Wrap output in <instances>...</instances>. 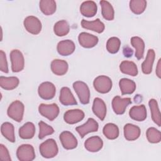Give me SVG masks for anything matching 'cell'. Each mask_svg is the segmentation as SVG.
<instances>
[{
  "label": "cell",
  "mask_w": 161,
  "mask_h": 161,
  "mask_svg": "<svg viewBox=\"0 0 161 161\" xmlns=\"http://www.w3.org/2000/svg\"><path fill=\"white\" fill-rule=\"evenodd\" d=\"M39 150L41 155L46 158L55 157L58 152L57 144L55 140L52 138H49L41 143Z\"/></svg>",
  "instance_id": "1"
},
{
  "label": "cell",
  "mask_w": 161,
  "mask_h": 161,
  "mask_svg": "<svg viewBox=\"0 0 161 161\" xmlns=\"http://www.w3.org/2000/svg\"><path fill=\"white\" fill-rule=\"evenodd\" d=\"M73 88L76 92L80 103L87 104L90 100V91L87 85L82 81H75L73 83Z\"/></svg>",
  "instance_id": "2"
},
{
  "label": "cell",
  "mask_w": 161,
  "mask_h": 161,
  "mask_svg": "<svg viewBox=\"0 0 161 161\" xmlns=\"http://www.w3.org/2000/svg\"><path fill=\"white\" fill-rule=\"evenodd\" d=\"M25 106L22 102L16 100L13 101L8 107L7 114L9 118L17 122H21L23 118Z\"/></svg>",
  "instance_id": "3"
},
{
  "label": "cell",
  "mask_w": 161,
  "mask_h": 161,
  "mask_svg": "<svg viewBox=\"0 0 161 161\" xmlns=\"http://www.w3.org/2000/svg\"><path fill=\"white\" fill-rule=\"evenodd\" d=\"M93 86L96 91L101 94L109 92L113 86L111 79L106 75H99L96 77L93 82Z\"/></svg>",
  "instance_id": "4"
},
{
  "label": "cell",
  "mask_w": 161,
  "mask_h": 161,
  "mask_svg": "<svg viewBox=\"0 0 161 161\" xmlns=\"http://www.w3.org/2000/svg\"><path fill=\"white\" fill-rule=\"evenodd\" d=\"M40 114L43 117L47 118L50 121H53L59 114V108L55 103L50 104H40L38 107Z\"/></svg>",
  "instance_id": "5"
},
{
  "label": "cell",
  "mask_w": 161,
  "mask_h": 161,
  "mask_svg": "<svg viewBox=\"0 0 161 161\" xmlns=\"http://www.w3.org/2000/svg\"><path fill=\"white\" fill-rule=\"evenodd\" d=\"M16 156L20 161H31L35 158L33 147L30 144H23L16 150Z\"/></svg>",
  "instance_id": "6"
},
{
  "label": "cell",
  "mask_w": 161,
  "mask_h": 161,
  "mask_svg": "<svg viewBox=\"0 0 161 161\" xmlns=\"http://www.w3.org/2000/svg\"><path fill=\"white\" fill-rule=\"evenodd\" d=\"M11 70L13 72L21 71L25 67V59L23 53L19 50H13L10 52Z\"/></svg>",
  "instance_id": "7"
},
{
  "label": "cell",
  "mask_w": 161,
  "mask_h": 161,
  "mask_svg": "<svg viewBox=\"0 0 161 161\" xmlns=\"http://www.w3.org/2000/svg\"><path fill=\"white\" fill-rule=\"evenodd\" d=\"M23 25L26 30L33 35H38L42 30V26L40 20L34 16H27L24 19Z\"/></svg>",
  "instance_id": "8"
},
{
  "label": "cell",
  "mask_w": 161,
  "mask_h": 161,
  "mask_svg": "<svg viewBox=\"0 0 161 161\" xmlns=\"http://www.w3.org/2000/svg\"><path fill=\"white\" fill-rule=\"evenodd\" d=\"M55 86L50 82H42L40 84L38 89L39 96L45 100H50L53 99L55 95Z\"/></svg>",
  "instance_id": "9"
},
{
  "label": "cell",
  "mask_w": 161,
  "mask_h": 161,
  "mask_svg": "<svg viewBox=\"0 0 161 161\" xmlns=\"http://www.w3.org/2000/svg\"><path fill=\"white\" fill-rule=\"evenodd\" d=\"M99 125L97 122L94 119L89 118L86 123L76 127L75 130L77 131L81 138H84V136L89 133L97 131Z\"/></svg>",
  "instance_id": "10"
},
{
  "label": "cell",
  "mask_w": 161,
  "mask_h": 161,
  "mask_svg": "<svg viewBox=\"0 0 161 161\" xmlns=\"http://www.w3.org/2000/svg\"><path fill=\"white\" fill-rule=\"evenodd\" d=\"M131 103L130 97L121 98L119 96H115L112 100V107L114 112L116 114H123L127 106Z\"/></svg>",
  "instance_id": "11"
},
{
  "label": "cell",
  "mask_w": 161,
  "mask_h": 161,
  "mask_svg": "<svg viewBox=\"0 0 161 161\" xmlns=\"http://www.w3.org/2000/svg\"><path fill=\"white\" fill-rule=\"evenodd\" d=\"M60 140L63 147L66 150H72L75 148L78 142L75 136L69 131L62 132L59 136Z\"/></svg>",
  "instance_id": "12"
},
{
  "label": "cell",
  "mask_w": 161,
  "mask_h": 161,
  "mask_svg": "<svg viewBox=\"0 0 161 161\" xmlns=\"http://www.w3.org/2000/svg\"><path fill=\"white\" fill-rule=\"evenodd\" d=\"M79 44L84 48H91L95 47L99 41L97 36L86 32H82L79 35Z\"/></svg>",
  "instance_id": "13"
},
{
  "label": "cell",
  "mask_w": 161,
  "mask_h": 161,
  "mask_svg": "<svg viewBox=\"0 0 161 161\" xmlns=\"http://www.w3.org/2000/svg\"><path fill=\"white\" fill-rule=\"evenodd\" d=\"M84 116V113L81 109H70L64 113V119L67 123L72 125L82 121Z\"/></svg>",
  "instance_id": "14"
},
{
  "label": "cell",
  "mask_w": 161,
  "mask_h": 161,
  "mask_svg": "<svg viewBox=\"0 0 161 161\" xmlns=\"http://www.w3.org/2000/svg\"><path fill=\"white\" fill-rule=\"evenodd\" d=\"M75 49L74 43L70 40H65L59 42L57 46L58 53L62 56L71 55Z\"/></svg>",
  "instance_id": "15"
},
{
  "label": "cell",
  "mask_w": 161,
  "mask_h": 161,
  "mask_svg": "<svg viewBox=\"0 0 161 161\" xmlns=\"http://www.w3.org/2000/svg\"><path fill=\"white\" fill-rule=\"evenodd\" d=\"M92 109L94 114L98 118H99L101 121L104 119L106 115V106L102 99L96 97L94 99Z\"/></svg>",
  "instance_id": "16"
},
{
  "label": "cell",
  "mask_w": 161,
  "mask_h": 161,
  "mask_svg": "<svg viewBox=\"0 0 161 161\" xmlns=\"http://www.w3.org/2000/svg\"><path fill=\"white\" fill-rule=\"evenodd\" d=\"M59 101L60 103L64 106L76 105L77 103L70 89L67 87H63L60 92Z\"/></svg>",
  "instance_id": "17"
},
{
  "label": "cell",
  "mask_w": 161,
  "mask_h": 161,
  "mask_svg": "<svg viewBox=\"0 0 161 161\" xmlns=\"http://www.w3.org/2000/svg\"><path fill=\"white\" fill-rule=\"evenodd\" d=\"M103 146L102 139L98 136H93L87 138L84 142L86 149L91 152H97L99 151Z\"/></svg>",
  "instance_id": "18"
},
{
  "label": "cell",
  "mask_w": 161,
  "mask_h": 161,
  "mask_svg": "<svg viewBox=\"0 0 161 161\" xmlns=\"http://www.w3.org/2000/svg\"><path fill=\"white\" fill-rule=\"evenodd\" d=\"M129 115L131 119L137 121H144L147 115V109L144 104L134 106L130 109Z\"/></svg>",
  "instance_id": "19"
},
{
  "label": "cell",
  "mask_w": 161,
  "mask_h": 161,
  "mask_svg": "<svg viewBox=\"0 0 161 161\" xmlns=\"http://www.w3.org/2000/svg\"><path fill=\"white\" fill-rule=\"evenodd\" d=\"M124 136L126 140L128 141H133L139 138L141 131L140 128L135 125L127 123L124 126Z\"/></svg>",
  "instance_id": "20"
},
{
  "label": "cell",
  "mask_w": 161,
  "mask_h": 161,
  "mask_svg": "<svg viewBox=\"0 0 161 161\" xmlns=\"http://www.w3.org/2000/svg\"><path fill=\"white\" fill-rule=\"evenodd\" d=\"M97 7L94 1H87L83 2L80 7V12L84 16L91 18L97 13Z\"/></svg>",
  "instance_id": "21"
},
{
  "label": "cell",
  "mask_w": 161,
  "mask_h": 161,
  "mask_svg": "<svg viewBox=\"0 0 161 161\" xmlns=\"http://www.w3.org/2000/svg\"><path fill=\"white\" fill-rule=\"evenodd\" d=\"M51 70L57 75H63L65 74L69 69V65L65 60L55 59L51 62Z\"/></svg>",
  "instance_id": "22"
},
{
  "label": "cell",
  "mask_w": 161,
  "mask_h": 161,
  "mask_svg": "<svg viewBox=\"0 0 161 161\" xmlns=\"http://www.w3.org/2000/svg\"><path fill=\"white\" fill-rule=\"evenodd\" d=\"M81 26L83 28L92 30L98 33L103 32L105 28L104 23L101 21L99 18L94 21H87L86 19H82L81 21Z\"/></svg>",
  "instance_id": "23"
},
{
  "label": "cell",
  "mask_w": 161,
  "mask_h": 161,
  "mask_svg": "<svg viewBox=\"0 0 161 161\" xmlns=\"http://www.w3.org/2000/svg\"><path fill=\"white\" fill-rule=\"evenodd\" d=\"M155 58V53L153 49H149L145 60L142 64V70L143 74H150L152 71L153 64Z\"/></svg>",
  "instance_id": "24"
},
{
  "label": "cell",
  "mask_w": 161,
  "mask_h": 161,
  "mask_svg": "<svg viewBox=\"0 0 161 161\" xmlns=\"http://www.w3.org/2000/svg\"><path fill=\"white\" fill-rule=\"evenodd\" d=\"M119 86L121 91V94H131L136 89L135 82L129 79L123 78L119 80Z\"/></svg>",
  "instance_id": "25"
},
{
  "label": "cell",
  "mask_w": 161,
  "mask_h": 161,
  "mask_svg": "<svg viewBox=\"0 0 161 161\" xmlns=\"http://www.w3.org/2000/svg\"><path fill=\"white\" fill-rule=\"evenodd\" d=\"M131 44L135 49V57L138 60L143 58L145 50L143 40L139 36H133L131 38Z\"/></svg>",
  "instance_id": "26"
},
{
  "label": "cell",
  "mask_w": 161,
  "mask_h": 161,
  "mask_svg": "<svg viewBox=\"0 0 161 161\" xmlns=\"http://www.w3.org/2000/svg\"><path fill=\"white\" fill-rule=\"evenodd\" d=\"M35 133V126L31 122L25 123L19 129V136L22 139H31Z\"/></svg>",
  "instance_id": "27"
},
{
  "label": "cell",
  "mask_w": 161,
  "mask_h": 161,
  "mask_svg": "<svg viewBox=\"0 0 161 161\" xmlns=\"http://www.w3.org/2000/svg\"><path fill=\"white\" fill-rule=\"evenodd\" d=\"M121 72L125 74L131 76H136L138 75V68L136 65L131 61L124 60L119 65Z\"/></svg>",
  "instance_id": "28"
},
{
  "label": "cell",
  "mask_w": 161,
  "mask_h": 161,
  "mask_svg": "<svg viewBox=\"0 0 161 161\" xmlns=\"http://www.w3.org/2000/svg\"><path fill=\"white\" fill-rule=\"evenodd\" d=\"M19 83L16 77H0V86L5 90H13L18 87Z\"/></svg>",
  "instance_id": "29"
},
{
  "label": "cell",
  "mask_w": 161,
  "mask_h": 161,
  "mask_svg": "<svg viewBox=\"0 0 161 161\" xmlns=\"http://www.w3.org/2000/svg\"><path fill=\"white\" fill-rule=\"evenodd\" d=\"M39 4L41 11L45 15H52L56 11V2L53 0H42Z\"/></svg>",
  "instance_id": "30"
},
{
  "label": "cell",
  "mask_w": 161,
  "mask_h": 161,
  "mask_svg": "<svg viewBox=\"0 0 161 161\" xmlns=\"http://www.w3.org/2000/svg\"><path fill=\"white\" fill-rule=\"evenodd\" d=\"M148 105L150 109L152 120L155 123H156V125H157L158 126H161L160 113L157 101L154 99H151L148 102Z\"/></svg>",
  "instance_id": "31"
},
{
  "label": "cell",
  "mask_w": 161,
  "mask_h": 161,
  "mask_svg": "<svg viewBox=\"0 0 161 161\" xmlns=\"http://www.w3.org/2000/svg\"><path fill=\"white\" fill-rule=\"evenodd\" d=\"M1 131L2 135L10 142H15L14 135V128L12 123L9 122L3 123L1 127Z\"/></svg>",
  "instance_id": "32"
},
{
  "label": "cell",
  "mask_w": 161,
  "mask_h": 161,
  "mask_svg": "<svg viewBox=\"0 0 161 161\" xmlns=\"http://www.w3.org/2000/svg\"><path fill=\"white\" fill-rule=\"evenodd\" d=\"M104 135L109 140H114L119 136V128L114 123H107L103 129Z\"/></svg>",
  "instance_id": "33"
},
{
  "label": "cell",
  "mask_w": 161,
  "mask_h": 161,
  "mask_svg": "<svg viewBox=\"0 0 161 161\" xmlns=\"http://www.w3.org/2000/svg\"><path fill=\"white\" fill-rule=\"evenodd\" d=\"M101 13L103 18L108 21H111L114 18V11L112 5L107 1H101Z\"/></svg>",
  "instance_id": "34"
},
{
  "label": "cell",
  "mask_w": 161,
  "mask_h": 161,
  "mask_svg": "<svg viewBox=\"0 0 161 161\" xmlns=\"http://www.w3.org/2000/svg\"><path fill=\"white\" fill-rule=\"evenodd\" d=\"M70 31V26L68 22L65 20L57 21L53 26L54 33L58 36H64L67 35Z\"/></svg>",
  "instance_id": "35"
},
{
  "label": "cell",
  "mask_w": 161,
  "mask_h": 161,
  "mask_svg": "<svg viewBox=\"0 0 161 161\" xmlns=\"http://www.w3.org/2000/svg\"><path fill=\"white\" fill-rule=\"evenodd\" d=\"M147 8V1L145 0H131L130 1V8L135 14H140Z\"/></svg>",
  "instance_id": "36"
},
{
  "label": "cell",
  "mask_w": 161,
  "mask_h": 161,
  "mask_svg": "<svg viewBox=\"0 0 161 161\" xmlns=\"http://www.w3.org/2000/svg\"><path fill=\"white\" fill-rule=\"evenodd\" d=\"M146 136L148 141L152 143H157L161 140L160 131L154 127L148 128L146 132Z\"/></svg>",
  "instance_id": "37"
},
{
  "label": "cell",
  "mask_w": 161,
  "mask_h": 161,
  "mask_svg": "<svg viewBox=\"0 0 161 161\" xmlns=\"http://www.w3.org/2000/svg\"><path fill=\"white\" fill-rule=\"evenodd\" d=\"M121 41L117 37L109 38L106 43V49L110 53L114 54L117 53L120 48Z\"/></svg>",
  "instance_id": "38"
},
{
  "label": "cell",
  "mask_w": 161,
  "mask_h": 161,
  "mask_svg": "<svg viewBox=\"0 0 161 161\" xmlns=\"http://www.w3.org/2000/svg\"><path fill=\"white\" fill-rule=\"evenodd\" d=\"M39 126V134L38 138L40 139L44 138L46 136L52 135L54 133V129L48 124L45 123V122L40 121L38 123Z\"/></svg>",
  "instance_id": "39"
},
{
  "label": "cell",
  "mask_w": 161,
  "mask_h": 161,
  "mask_svg": "<svg viewBox=\"0 0 161 161\" xmlns=\"http://www.w3.org/2000/svg\"><path fill=\"white\" fill-rule=\"evenodd\" d=\"M0 70L4 73L9 72L6 53L3 50H0Z\"/></svg>",
  "instance_id": "40"
},
{
  "label": "cell",
  "mask_w": 161,
  "mask_h": 161,
  "mask_svg": "<svg viewBox=\"0 0 161 161\" xmlns=\"http://www.w3.org/2000/svg\"><path fill=\"white\" fill-rule=\"evenodd\" d=\"M0 160L2 161H11V160L8 150L3 144L0 145Z\"/></svg>",
  "instance_id": "41"
},
{
  "label": "cell",
  "mask_w": 161,
  "mask_h": 161,
  "mask_svg": "<svg viewBox=\"0 0 161 161\" xmlns=\"http://www.w3.org/2000/svg\"><path fill=\"white\" fill-rule=\"evenodd\" d=\"M160 70H161V68H160V59L158 60V64H157V66L156 67V74L158 76V78H160Z\"/></svg>",
  "instance_id": "42"
}]
</instances>
